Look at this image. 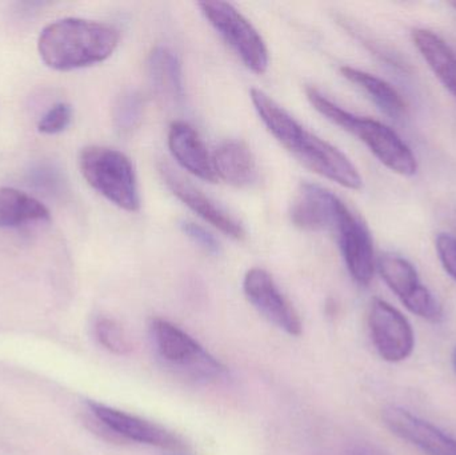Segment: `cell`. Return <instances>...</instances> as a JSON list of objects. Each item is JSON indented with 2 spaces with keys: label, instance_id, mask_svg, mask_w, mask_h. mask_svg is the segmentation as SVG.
<instances>
[{
  "label": "cell",
  "instance_id": "cell-1",
  "mask_svg": "<svg viewBox=\"0 0 456 455\" xmlns=\"http://www.w3.org/2000/svg\"><path fill=\"white\" fill-rule=\"evenodd\" d=\"M249 98L271 135L305 167L346 189L358 191L363 187V178L347 155L303 127L265 91L252 88Z\"/></svg>",
  "mask_w": 456,
  "mask_h": 455
},
{
  "label": "cell",
  "instance_id": "cell-2",
  "mask_svg": "<svg viewBox=\"0 0 456 455\" xmlns=\"http://www.w3.org/2000/svg\"><path fill=\"white\" fill-rule=\"evenodd\" d=\"M119 40V31L111 24L67 18L43 28L37 48L48 67L71 71L107 61Z\"/></svg>",
  "mask_w": 456,
  "mask_h": 455
},
{
  "label": "cell",
  "instance_id": "cell-3",
  "mask_svg": "<svg viewBox=\"0 0 456 455\" xmlns=\"http://www.w3.org/2000/svg\"><path fill=\"white\" fill-rule=\"evenodd\" d=\"M305 95L314 109L330 122L358 138L388 170L402 176L418 173V160L403 139L385 123L359 117L335 104L315 87L305 88Z\"/></svg>",
  "mask_w": 456,
  "mask_h": 455
},
{
  "label": "cell",
  "instance_id": "cell-4",
  "mask_svg": "<svg viewBox=\"0 0 456 455\" xmlns=\"http://www.w3.org/2000/svg\"><path fill=\"white\" fill-rule=\"evenodd\" d=\"M79 167L87 183L112 205L128 213L139 211L138 179L127 155L111 147H86L80 151Z\"/></svg>",
  "mask_w": 456,
  "mask_h": 455
},
{
  "label": "cell",
  "instance_id": "cell-5",
  "mask_svg": "<svg viewBox=\"0 0 456 455\" xmlns=\"http://www.w3.org/2000/svg\"><path fill=\"white\" fill-rule=\"evenodd\" d=\"M150 336L158 357L181 376L210 382L226 374V368L214 355L174 323L154 318L150 323Z\"/></svg>",
  "mask_w": 456,
  "mask_h": 455
},
{
  "label": "cell",
  "instance_id": "cell-6",
  "mask_svg": "<svg viewBox=\"0 0 456 455\" xmlns=\"http://www.w3.org/2000/svg\"><path fill=\"white\" fill-rule=\"evenodd\" d=\"M198 5L208 23L235 51L236 55L247 69L257 75L267 71L270 64L267 45L262 35L246 16L241 15L230 3L219 2V0L218 2H202Z\"/></svg>",
  "mask_w": 456,
  "mask_h": 455
},
{
  "label": "cell",
  "instance_id": "cell-7",
  "mask_svg": "<svg viewBox=\"0 0 456 455\" xmlns=\"http://www.w3.org/2000/svg\"><path fill=\"white\" fill-rule=\"evenodd\" d=\"M380 277L402 304L418 317L430 322H439L444 310L438 299L420 282L417 269L407 259L386 253L377 262Z\"/></svg>",
  "mask_w": 456,
  "mask_h": 455
},
{
  "label": "cell",
  "instance_id": "cell-8",
  "mask_svg": "<svg viewBox=\"0 0 456 455\" xmlns=\"http://www.w3.org/2000/svg\"><path fill=\"white\" fill-rule=\"evenodd\" d=\"M332 229L351 277L362 286H369L374 278V240L367 224L340 200Z\"/></svg>",
  "mask_w": 456,
  "mask_h": 455
},
{
  "label": "cell",
  "instance_id": "cell-9",
  "mask_svg": "<svg viewBox=\"0 0 456 455\" xmlns=\"http://www.w3.org/2000/svg\"><path fill=\"white\" fill-rule=\"evenodd\" d=\"M88 408L96 424L107 435H111L112 440L131 441L171 451H181L184 449V443L178 435L154 422L110 408L103 403L88 402Z\"/></svg>",
  "mask_w": 456,
  "mask_h": 455
},
{
  "label": "cell",
  "instance_id": "cell-10",
  "mask_svg": "<svg viewBox=\"0 0 456 455\" xmlns=\"http://www.w3.org/2000/svg\"><path fill=\"white\" fill-rule=\"evenodd\" d=\"M243 291L249 304L276 328L291 337H299L303 323L291 302L279 290L265 270L254 267L244 275Z\"/></svg>",
  "mask_w": 456,
  "mask_h": 455
},
{
  "label": "cell",
  "instance_id": "cell-11",
  "mask_svg": "<svg viewBox=\"0 0 456 455\" xmlns=\"http://www.w3.org/2000/svg\"><path fill=\"white\" fill-rule=\"evenodd\" d=\"M369 326L375 349L383 360L402 362L412 354L415 337L411 323L387 302L379 298L371 302Z\"/></svg>",
  "mask_w": 456,
  "mask_h": 455
},
{
  "label": "cell",
  "instance_id": "cell-12",
  "mask_svg": "<svg viewBox=\"0 0 456 455\" xmlns=\"http://www.w3.org/2000/svg\"><path fill=\"white\" fill-rule=\"evenodd\" d=\"M159 173L166 186L174 195L183 202L190 210L194 211L200 218L216 227L232 240H241L246 237L240 222L236 221L226 210L214 202L210 197L200 191L194 184L190 183L181 174L176 173L167 163L159 166Z\"/></svg>",
  "mask_w": 456,
  "mask_h": 455
},
{
  "label": "cell",
  "instance_id": "cell-13",
  "mask_svg": "<svg viewBox=\"0 0 456 455\" xmlns=\"http://www.w3.org/2000/svg\"><path fill=\"white\" fill-rule=\"evenodd\" d=\"M383 422L393 435L428 455H456V440L430 422L398 406H388L382 413Z\"/></svg>",
  "mask_w": 456,
  "mask_h": 455
},
{
  "label": "cell",
  "instance_id": "cell-14",
  "mask_svg": "<svg viewBox=\"0 0 456 455\" xmlns=\"http://www.w3.org/2000/svg\"><path fill=\"white\" fill-rule=\"evenodd\" d=\"M339 202L337 195L319 184L302 183L292 199L289 218L305 232L332 229Z\"/></svg>",
  "mask_w": 456,
  "mask_h": 455
},
{
  "label": "cell",
  "instance_id": "cell-15",
  "mask_svg": "<svg viewBox=\"0 0 456 455\" xmlns=\"http://www.w3.org/2000/svg\"><path fill=\"white\" fill-rule=\"evenodd\" d=\"M168 149L174 159L192 175L203 181H218L213 155L194 127L186 122H174L168 130Z\"/></svg>",
  "mask_w": 456,
  "mask_h": 455
},
{
  "label": "cell",
  "instance_id": "cell-16",
  "mask_svg": "<svg viewBox=\"0 0 456 455\" xmlns=\"http://www.w3.org/2000/svg\"><path fill=\"white\" fill-rule=\"evenodd\" d=\"M213 162L218 179L231 186L248 187L256 182V159L243 142H224L214 152Z\"/></svg>",
  "mask_w": 456,
  "mask_h": 455
},
{
  "label": "cell",
  "instance_id": "cell-17",
  "mask_svg": "<svg viewBox=\"0 0 456 455\" xmlns=\"http://www.w3.org/2000/svg\"><path fill=\"white\" fill-rule=\"evenodd\" d=\"M147 74L154 93L168 103H182L184 98L183 72L178 56L166 47H157L147 61Z\"/></svg>",
  "mask_w": 456,
  "mask_h": 455
},
{
  "label": "cell",
  "instance_id": "cell-18",
  "mask_svg": "<svg viewBox=\"0 0 456 455\" xmlns=\"http://www.w3.org/2000/svg\"><path fill=\"white\" fill-rule=\"evenodd\" d=\"M412 42L431 71L456 98V53L444 39L430 29L412 32Z\"/></svg>",
  "mask_w": 456,
  "mask_h": 455
},
{
  "label": "cell",
  "instance_id": "cell-19",
  "mask_svg": "<svg viewBox=\"0 0 456 455\" xmlns=\"http://www.w3.org/2000/svg\"><path fill=\"white\" fill-rule=\"evenodd\" d=\"M340 72L348 82L358 85L379 107L380 111L385 112L391 119L401 120L406 117V102L390 83L350 66L342 67Z\"/></svg>",
  "mask_w": 456,
  "mask_h": 455
},
{
  "label": "cell",
  "instance_id": "cell-20",
  "mask_svg": "<svg viewBox=\"0 0 456 455\" xmlns=\"http://www.w3.org/2000/svg\"><path fill=\"white\" fill-rule=\"evenodd\" d=\"M48 219V208L31 195L11 187L0 189V227H16Z\"/></svg>",
  "mask_w": 456,
  "mask_h": 455
},
{
  "label": "cell",
  "instance_id": "cell-21",
  "mask_svg": "<svg viewBox=\"0 0 456 455\" xmlns=\"http://www.w3.org/2000/svg\"><path fill=\"white\" fill-rule=\"evenodd\" d=\"M144 114V101L136 91H126L118 96L112 109V120L119 133H133L141 126Z\"/></svg>",
  "mask_w": 456,
  "mask_h": 455
},
{
  "label": "cell",
  "instance_id": "cell-22",
  "mask_svg": "<svg viewBox=\"0 0 456 455\" xmlns=\"http://www.w3.org/2000/svg\"><path fill=\"white\" fill-rule=\"evenodd\" d=\"M94 329L99 344L109 352L117 355H127L133 352L134 346L130 337L112 318L99 317Z\"/></svg>",
  "mask_w": 456,
  "mask_h": 455
},
{
  "label": "cell",
  "instance_id": "cell-23",
  "mask_svg": "<svg viewBox=\"0 0 456 455\" xmlns=\"http://www.w3.org/2000/svg\"><path fill=\"white\" fill-rule=\"evenodd\" d=\"M72 120V109L67 103H56L43 115L37 123V130L47 135L63 133Z\"/></svg>",
  "mask_w": 456,
  "mask_h": 455
},
{
  "label": "cell",
  "instance_id": "cell-24",
  "mask_svg": "<svg viewBox=\"0 0 456 455\" xmlns=\"http://www.w3.org/2000/svg\"><path fill=\"white\" fill-rule=\"evenodd\" d=\"M181 229L187 238H190L195 245L203 248L206 253L213 254V256H218L221 253L222 248L218 240L205 227L194 223V222L184 221L181 223Z\"/></svg>",
  "mask_w": 456,
  "mask_h": 455
},
{
  "label": "cell",
  "instance_id": "cell-25",
  "mask_svg": "<svg viewBox=\"0 0 456 455\" xmlns=\"http://www.w3.org/2000/svg\"><path fill=\"white\" fill-rule=\"evenodd\" d=\"M436 248L442 266L456 282V235L438 234Z\"/></svg>",
  "mask_w": 456,
  "mask_h": 455
},
{
  "label": "cell",
  "instance_id": "cell-26",
  "mask_svg": "<svg viewBox=\"0 0 456 455\" xmlns=\"http://www.w3.org/2000/svg\"><path fill=\"white\" fill-rule=\"evenodd\" d=\"M32 183L40 189L55 191L61 186V176L53 168L42 166L32 173Z\"/></svg>",
  "mask_w": 456,
  "mask_h": 455
},
{
  "label": "cell",
  "instance_id": "cell-27",
  "mask_svg": "<svg viewBox=\"0 0 456 455\" xmlns=\"http://www.w3.org/2000/svg\"><path fill=\"white\" fill-rule=\"evenodd\" d=\"M350 455H380L377 453V451H371L369 448H359L356 451H354Z\"/></svg>",
  "mask_w": 456,
  "mask_h": 455
},
{
  "label": "cell",
  "instance_id": "cell-28",
  "mask_svg": "<svg viewBox=\"0 0 456 455\" xmlns=\"http://www.w3.org/2000/svg\"><path fill=\"white\" fill-rule=\"evenodd\" d=\"M450 222H452V226L454 227V230L456 232V211L452 215V219H450Z\"/></svg>",
  "mask_w": 456,
  "mask_h": 455
},
{
  "label": "cell",
  "instance_id": "cell-29",
  "mask_svg": "<svg viewBox=\"0 0 456 455\" xmlns=\"http://www.w3.org/2000/svg\"><path fill=\"white\" fill-rule=\"evenodd\" d=\"M452 363H454V369L456 371V349L454 350V354H452Z\"/></svg>",
  "mask_w": 456,
  "mask_h": 455
},
{
  "label": "cell",
  "instance_id": "cell-30",
  "mask_svg": "<svg viewBox=\"0 0 456 455\" xmlns=\"http://www.w3.org/2000/svg\"><path fill=\"white\" fill-rule=\"evenodd\" d=\"M452 7H454V8H455V10H456V2H452Z\"/></svg>",
  "mask_w": 456,
  "mask_h": 455
}]
</instances>
